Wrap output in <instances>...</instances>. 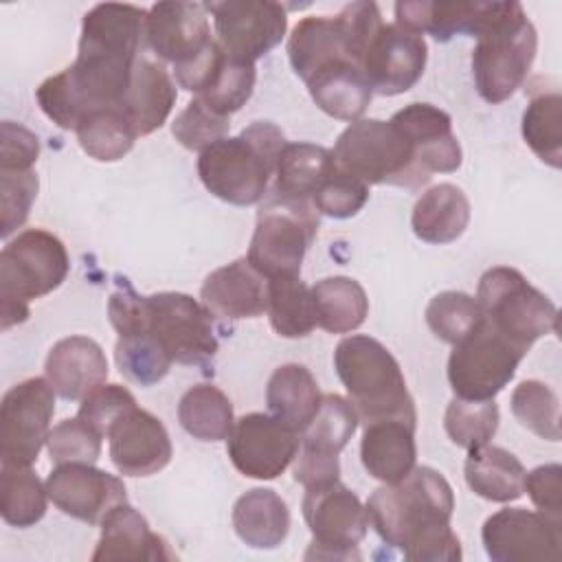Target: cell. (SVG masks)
Wrapping results in <instances>:
<instances>
[{
	"label": "cell",
	"instance_id": "obj_1",
	"mask_svg": "<svg viewBox=\"0 0 562 562\" xmlns=\"http://www.w3.org/2000/svg\"><path fill=\"white\" fill-rule=\"evenodd\" d=\"M145 20V9L119 2L94 4L83 15L75 64L35 90L42 112L55 125L77 130L88 114L121 108L143 48Z\"/></svg>",
	"mask_w": 562,
	"mask_h": 562
},
{
	"label": "cell",
	"instance_id": "obj_2",
	"mask_svg": "<svg viewBox=\"0 0 562 562\" xmlns=\"http://www.w3.org/2000/svg\"><path fill=\"white\" fill-rule=\"evenodd\" d=\"M364 507L382 542L397 547L406 560H461V542L450 529L454 494L437 470L415 465L402 481L378 487Z\"/></svg>",
	"mask_w": 562,
	"mask_h": 562
},
{
	"label": "cell",
	"instance_id": "obj_3",
	"mask_svg": "<svg viewBox=\"0 0 562 562\" xmlns=\"http://www.w3.org/2000/svg\"><path fill=\"white\" fill-rule=\"evenodd\" d=\"M283 147L285 136L274 123L255 121L239 136H224L204 147L198 158V176L215 198L250 206L268 195Z\"/></svg>",
	"mask_w": 562,
	"mask_h": 562
},
{
	"label": "cell",
	"instance_id": "obj_4",
	"mask_svg": "<svg viewBox=\"0 0 562 562\" xmlns=\"http://www.w3.org/2000/svg\"><path fill=\"white\" fill-rule=\"evenodd\" d=\"M334 367L364 426L380 419H402L415 426V402L400 362L380 340L364 334L342 338L334 351Z\"/></svg>",
	"mask_w": 562,
	"mask_h": 562
},
{
	"label": "cell",
	"instance_id": "obj_5",
	"mask_svg": "<svg viewBox=\"0 0 562 562\" xmlns=\"http://www.w3.org/2000/svg\"><path fill=\"white\" fill-rule=\"evenodd\" d=\"M70 270L66 246L42 228H26L0 252V329L29 318V301L57 290Z\"/></svg>",
	"mask_w": 562,
	"mask_h": 562
},
{
	"label": "cell",
	"instance_id": "obj_6",
	"mask_svg": "<svg viewBox=\"0 0 562 562\" xmlns=\"http://www.w3.org/2000/svg\"><path fill=\"white\" fill-rule=\"evenodd\" d=\"M382 24L375 2H351L334 18H303L288 40L290 64L305 83L336 64L360 66L369 40Z\"/></svg>",
	"mask_w": 562,
	"mask_h": 562
},
{
	"label": "cell",
	"instance_id": "obj_7",
	"mask_svg": "<svg viewBox=\"0 0 562 562\" xmlns=\"http://www.w3.org/2000/svg\"><path fill=\"white\" fill-rule=\"evenodd\" d=\"M538 50V35L520 2H505L501 15L476 37L472 75L487 103H503L525 81Z\"/></svg>",
	"mask_w": 562,
	"mask_h": 562
},
{
	"label": "cell",
	"instance_id": "obj_8",
	"mask_svg": "<svg viewBox=\"0 0 562 562\" xmlns=\"http://www.w3.org/2000/svg\"><path fill=\"white\" fill-rule=\"evenodd\" d=\"M336 165L349 176L369 184H393L417 189L430 180L417 160L408 138L380 119H358L349 123L334 145Z\"/></svg>",
	"mask_w": 562,
	"mask_h": 562
},
{
	"label": "cell",
	"instance_id": "obj_9",
	"mask_svg": "<svg viewBox=\"0 0 562 562\" xmlns=\"http://www.w3.org/2000/svg\"><path fill=\"white\" fill-rule=\"evenodd\" d=\"M476 303L483 318L525 353L538 338L558 329L553 301L509 266H494L483 272Z\"/></svg>",
	"mask_w": 562,
	"mask_h": 562
},
{
	"label": "cell",
	"instance_id": "obj_10",
	"mask_svg": "<svg viewBox=\"0 0 562 562\" xmlns=\"http://www.w3.org/2000/svg\"><path fill=\"white\" fill-rule=\"evenodd\" d=\"M316 231L318 213L312 202L268 195L257 213L246 259L266 279L299 274Z\"/></svg>",
	"mask_w": 562,
	"mask_h": 562
},
{
	"label": "cell",
	"instance_id": "obj_11",
	"mask_svg": "<svg viewBox=\"0 0 562 562\" xmlns=\"http://www.w3.org/2000/svg\"><path fill=\"white\" fill-rule=\"evenodd\" d=\"M138 331H147L171 362L178 364L206 367L217 353L213 314L182 292H156L145 296L140 325L132 334Z\"/></svg>",
	"mask_w": 562,
	"mask_h": 562
},
{
	"label": "cell",
	"instance_id": "obj_12",
	"mask_svg": "<svg viewBox=\"0 0 562 562\" xmlns=\"http://www.w3.org/2000/svg\"><path fill=\"white\" fill-rule=\"evenodd\" d=\"M525 356L483 318L454 345L448 358V382L461 400H494L509 384Z\"/></svg>",
	"mask_w": 562,
	"mask_h": 562
},
{
	"label": "cell",
	"instance_id": "obj_13",
	"mask_svg": "<svg viewBox=\"0 0 562 562\" xmlns=\"http://www.w3.org/2000/svg\"><path fill=\"white\" fill-rule=\"evenodd\" d=\"M301 507L312 531L305 560H360L358 544L367 536L369 516L360 498L340 479L307 487Z\"/></svg>",
	"mask_w": 562,
	"mask_h": 562
},
{
	"label": "cell",
	"instance_id": "obj_14",
	"mask_svg": "<svg viewBox=\"0 0 562 562\" xmlns=\"http://www.w3.org/2000/svg\"><path fill=\"white\" fill-rule=\"evenodd\" d=\"M55 389L46 378H29L11 386L0 404L2 465H31L50 435Z\"/></svg>",
	"mask_w": 562,
	"mask_h": 562
},
{
	"label": "cell",
	"instance_id": "obj_15",
	"mask_svg": "<svg viewBox=\"0 0 562 562\" xmlns=\"http://www.w3.org/2000/svg\"><path fill=\"white\" fill-rule=\"evenodd\" d=\"M358 413L342 395L327 393L312 422L301 432V452H296L294 481L305 490L340 479L338 454L358 428Z\"/></svg>",
	"mask_w": 562,
	"mask_h": 562
},
{
	"label": "cell",
	"instance_id": "obj_16",
	"mask_svg": "<svg viewBox=\"0 0 562 562\" xmlns=\"http://www.w3.org/2000/svg\"><path fill=\"white\" fill-rule=\"evenodd\" d=\"M213 15L215 40L235 59L252 61L281 44L288 29L285 7L270 0L204 2Z\"/></svg>",
	"mask_w": 562,
	"mask_h": 562
},
{
	"label": "cell",
	"instance_id": "obj_17",
	"mask_svg": "<svg viewBox=\"0 0 562 562\" xmlns=\"http://www.w3.org/2000/svg\"><path fill=\"white\" fill-rule=\"evenodd\" d=\"M301 448V432L274 415H241L226 437L233 465L248 479L272 481L288 470Z\"/></svg>",
	"mask_w": 562,
	"mask_h": 562
},
{
	"label": "cell",
	"instance_id": "obj_18",
	"mask_svg": "<svg viewBox=\"0 0 562 562\" xmlns=\"http://www.w3.org/2000/svg\"><path fill=\"white\" fill-rule=\"evenodd\" d=\"M481 538L494 562H549L562 551V520L525 507H505L483 522Z\"/></svg>",
	"mask_w": 562,
	"mask_h": 562
},
{
	"label": "cell",
	"instance_id": "obj_19",
	"mask_svg": "<svg viewBox=\"0 0 562 562\" xmlns=\"http://www.w3.org/2000/svg\"><path fill=\"white\" fill-rule=\"evenodd\" d=\"M426 61V40L393 22L382 24L369 40L360 68L373 92L395 97L422 79Z\"/></svg>",
	"mask_w": 562,
	"mask_h": 562
},
{
	"label": "cell",
	"instance_id": "obj_20",
	"mask_svg": "<svg viewBox=\"0 0 562 562\" xmlns=\"http://www.w3.org/2000/svg\"><path fill=\"white\" fill-rule=\"evenodd\" d=\"M46 492L61 514L88 525H99L114 505L127 501L123 481L94 463L55 465L46 479Z\"/></svg>",
	"mask_w": 562,
	"mask_h": 562
},
{
	"label": "cell",
	"instance_id": "obj_21",
	"mask_svg": "<svg viewBox=\"0 0 562 562\" xmlns=\"http://www.w3.org/2000/svg\"><path fill=\"white\" fill-rule=\"evenodd\" d=\"M202 2H156L147 11L145 20V42L173 68L195 59L204 53L215 37L211 35V24Z\"/></svg>",
	"mask_w": 562,
	"mask_h": 562
},
{
	"label": "cell",
	"instance_id": "obj_22",
	"mask_svg": "<svg viewBox=\"0 0 562 562\" xmlns=\"http://www.w3.org/2000/svg\"><path fill=\"white\" fill-rule=\"evenodd\" d=\"M110 459L125 476H149L171 459V439L162 422L145 408L132 406L121 413L108 435Z\"/></svg>",
	"mask_w": 562,
	"mask_h": 562
},
{
	"label": "cell",
	"instance_id": "obj_23",
	"mask_svg": "<svg viewBox=\"0 0 562 562\" xmlns=\"http://www.w3.org/2000/svg\"><path fill=\"white\" fill-rule=\"evenodd\" d=\"M413 145L415 160L426 173H452L461 167V145L448 112L432 103H408L389 119Z\"/></svg>",
	"mask_w": 562,
	"mask_h": 562
},
{
	"label": "cell",
	"instance_id": "obj_24",
	"mask_svg": "<svg viewBox=\"0 0 562 562\" xmlns=\"http://www.w3.org/2000/svg\"><path fill=\"white\" fill-rule=\"evenodd\" d=\"M503 7L505 2H397L395 24L417 35L430 33L439 42L454 35L479 37L501 15Z\"/></svg>",
	"mask_w": 562,
	"mask_h": 562
},
{
	"label": "cell",
	"instance_id": "obj_25",
	"mask_svg": "<svg viewBox=\"0 0 562 562\" xmlns=\"http://www.w3.org/2000/svg\"><path fill=\"white\" fill-rule=\"evenodd\" d=\"M202 305L217 318H257L268 307V279L246 257L213 270L200 290Z\"/></svg>",
	"mask_w": 562,
	"mask_h": 562
},
{
	"label": "cell",
	"instance_id": "obj_26",
	"mask_svg": "<svg viewBox=\"0 0 562 562\" xmlns=\"http://www.w3.org/2000/svg\"><path fill=\"white\" fill-rule=\"evenodd\" d=\"M44 371L59 397L77 402L105 384L108 360L97 340L68 336L50 347Z\"/></svg>",
	"mask_w": 562,
	"mask_h": 562
},
{
	"label": "cell",
	"instance_id": "obj_27",
	"mask_svg": "<svg viewBox=\"0 0 562 562\" xmlns=\"http://www.w3.org/2000/svg\"><path fill=\"white\" fill-rule=\"evenodd\" d=\"M169 542L149 529V522L127 501L114 505L101 520V538L92 553L94 562L173 560Z\"/></svg>",
	"mask_w": 562,
	"mask_h": 562
},
{
	"label": "cell",
	"instance_id": "obj_28",
	"mask_svg": "<svg viewBox=\"0 0 562 562\" xmlns=\"http://www.w3.org/2000/svg\"><path fill=\"white\" fill-rule=\"evenodd\" d=\"M176 83L160 61L138 57L121 110L136 136H147L165 125L176 103Z\"/></svg>",
	"mask_w": 562,
	"mask_h": 562
},
{
	"label": "cell",
	"instance_id": "obj_29",
	"mask_svg": "<svg viewBox=\"0 0 562 562\" xmlns=\"http://www.w3.org/2000/svg\"><path fill=\"white\" fill-rule=\"evenodd\" d=\"M360 459L369 476L397 483L411 474L417 459L415 426L402 419H380L364 426Z\"/></svg>",
	"mask_w": 562,
	"mask_h": 562
},
{
	"label": "cell",
	"instance_id": "obj_30",
	"mask_svg": "<svg viewBox=\"0 0 562 562\" xmlns=\"http://www.w3.org/2000/svg\"><path fill=\"white\" fill-rule=\"evenodd\" d=\"M233 529L252 549H277L290 531V509L270 487H252L233 505Z\"/></svg>",
	"mask_w": 562,
	"mask_h": 562
},
{
	"label": "cell",
	"instance_id": "obj_31",
	"mask_svg": "<svg viewBox=\"0 0 562 562\" xmlns=\"http://www.w3.org/2000/svg\"><path fill=\"white\" fill-rule=\"evenodd\" d=\"M470 224V202L452 182H439L424 191L413 206V233L426 244H450Z\"/></svg>",
	"mask_w": 562,
	"mask_h": 562
},
{
	"label": "cell",
	"instance_id": "obj_32",
	"mask_svg": "<svg viewBox=\"0 0 562 562\" xmlns=\"http://www.w3.org/2000/svg\"><path fill=\"white\" fill-rule=\"evenodd\" d=\"M338 169L334 151L314 143H285L270 195L312 202L314 191Z\"/></svg>",
	"mask_w": 562,
	"mask_h": 562
},
{
	"label": "cell",
	"instance_id": "obj_33",
	"mask_svg": "<svg viewBox=\"0 0 562 562\" xmlns=\"http://www.w3.org/2000/svg\"><path fill=\"white\" fill-rule=\"evenodd\" d=\"M468 487L494 503H509L525 492V465L501 446H479L470 450L463 465Z\"/></svg>",
	"mask_w": 562,
	"mask_h": 562
},
{
	"label": "cell",
	"instance_id": "obj_34",
	"mask_svg": "<svg viewBox=\"0 0 562 562\" xmlns=\"http://www.w3.org/2000/svg\"><path fill=\"white\" fill-rule=\"evenodd\" d=\"M321 391L307 367L290 362L272 371L266 386L270 415L303 432L321 406Z\"/></svg>",
	"mask_w": 562,
	"mask_h": 562
},
{
	"label": "cell",
	"instance_id": "obj_35",
	"mask_svg": "<svg viewBox=\"0 0 562 562\" xmlns=\"http://www.w3.org/2000/svg\"><path fill=\"white\" fill-rule=\"evenodd\" d=\"M310 97L314 103L329 116L340 121H358L371 103L373 90L362 75L358 64H336L318 75H314L307 83Z\"/></svg>",
	"mask_w": 562,
	"mask_h": 562
},
{
	"label": "cell",
	"instance_id": "obj_36",
	"mask_svg": "<svg viewBox=\"0 0 562 562\" xmlns=\"http://www.w3.org/2000/svg\"><path fill=\"white\" fill-rule=\"evenodd\" d=\"M316 327L329 334H349L358 329L369 314L364 288L351 277H325L312 285Z\"/></svg>",
	"mask_w": 562,
	"mask_h": 562
},
{
	"label": "cell",
	"instance_id": "obj_37",
	"mask_svg": "<svg viewBox=\"0 0 562 562\" xmlns=\"http://www.w3.org/2000/svg\"><path fill=\"white\" fill-rule=\"evenodd\" d=\"M178 422L200 441H222L235 426L233 404L215 384H195L180 397Z\"/></svg>",
	"mask_w": 562,
	"mask_h": 562
},
{
	"label": "cell",
	"instance_id": "obj_38",
	"mask_svg": "<svg viewBox=\"0 0 562 562\" xmlns=\"http://www.w3.org/2000/svg\"><path fill=\"white\" fill-rule=\"evenodd\" d=\"M272 329L283 338H303L316 327L312 288L299 274L268 279V307Z\"/></svg>",
	"mask_w": 562,
	"mask_h": 562
},
{
	"label": "cell",
	"instance_id": "obj_39",
	"mask_svg": "<svg viewBox=\"0 0 562 562\" xmlns=\"http://www.w3.org/2000/svg\"><path fill=\"white\" fill-rule=\"evenodd\" d=\"M46 483L31 465H2L0 472V516L7 525L26 529L46 514Z\"/></svg>",
	"mask_w": 562,
	"mask_h": 562
},
{
	"label": "cell",
	"instance_id": "obj_40",
	"mask_svg": "<svg viewBox=\"0 0 562 562\" xmlns=\"http://www.w3.org/2000/svg\"><path fill=\"white\" fill-rule=\"evenodd\" d=\"M522 138L549 167L562 165V97L558 88L531 92L522 112Z\"/></svg>",
	"mask_w": 562,
	"mask_h": 562
},
{
	"label": "cell",
	"instance_id": "obj_41",
	"mask_svg": "<svg viewBox=\"0 0 562 562\" xmlns=\"http://www.w3.org/2000/svg\"><path fill=\"white\" fill-rule=\"evenodd\" d=\"M75 132L81 149L99 162L121 160L136 140V132L121 108H105L88 114Z\"/></svg>",
	"mask_w": 562,
	"mask_h": 562
},
{
	"label": "cell",
	"instance_id": "obj_42",
	"mask_svg": "<svg viewBox=\"0 0 562 562\" xmlns=\"http://www.w3.org/2000/svg\"><path fill=\"white\" fill-rule=\"evenodd\" d=\"M512 413L533 435L547 441H560V400L558 393L540 382L525 380L512 393Z\"/></svg>",
	"mask_w": 562,
	"mask_h": 562
},
{
	"label": "cell",
	"instance_id": "obj_43",
	"mask_svg": "<svg viewBox=\"0 0 562 562\" xmlns=\"http://www.w3.org/2000/svg\"><path fill=\"white\" fill-rule=\"evenodd\" d=\"M498 406L494 400L474 402L454 397L443 415V428L454 446L463 450H474L485 446L498 428Z\"/></svg>",
	"mask_w": 562,
	"mask_h": 562
},
{
	"label": "cell",
	"instance_id": "obj_44",
	"mask_svg": "<svg viewBox=\"0 0 562 562\" xmlns=\"http://www.w3.org/2000/svg\"><path fill=\"white\" fill-rule=\"evenodd\" d=\"M255 79H257V70L252 61L235 59L224 53V59L217 66L213 79L195 97L204 105H209L213 112L231 119V114L241 110V105L250 99L255 90Z\"/></svg>",
	"mask_w": 562,
	"mask_h": 562
},
{
	"label": "cell",
	"instance_id": "obj_45",
	"mask_svg": "<svg viewBox=\"0 0 562 562\" xmlns=\"http://www.w3.org/2000/svg\"><path fill=\"white\" fill-rule=\"evenodd\" d=\"M481 321L483 312L476 299L457 290L435 294L426 307V323L430 331L448 345L463 340Z\"/></svg>",
	"mask_w": 562,
	"mask_h": 562
},
{
	"label": "cell",
	"instance_id": "obj_46",
	"mask_svg": "<svg viewBox=\"0 0 562 562\" xmlns=\"http://www.w3.org/2000/svg\"><path fill=\"white\" fill-rule=\"evenodd\" d=\"M114 360L119 371L140 386H151L160 382L173 364L171 358L147 331L119 336L114 347Z\"/></svg>",
	"mask_w": 562,
	"mask_h": 562
},
{
	"label": "cell",
	"instance_id": "obj_47",
	"mask_svg": "<svg viewBox=\"0 0 562 562\" xmlns=\"http://www.w3.org/2000/svg\"><path fill=\"white\" fill-rule=\"evenodd\" d=\"M101 435L83 419L70 417L50 428L46 439L48 457L59 463H94L101 454Z\"/></svg>",
	"mask_w": 562,
	"mask_h": 562
},
{
	"label": "cell",
	"instance_id": "obj_48",
	"mask_svg": "<svg viewBox=\"0 0 562 562\" xmlns=\"http://www.w3.org/2000/svg\"><path fill=\"white\" fill-rule=\"evenodd\" d=\"M228 127H231L228 116L213 112L209 105H204L195 97L171 123V134L182 147L191 151H202L211 143L224 138L228 134Z\"/></svg>",
	"mask_w": 562,
	"mask_h": 562
},
{
	"label": "cell",
	"instance_id": "obj_49",
	"mask_svg": "<svg viewBox=\"0 0 562 562\" xmlns=\"http://www.w3.org/2000/svg\"><path fill=\"white\" fill-rule=\"evenodd\" d=\"M369 200V187L342 171L340 167L323 180V184L314 191L312 204L316 213L334 217V220H347L353 217Z\"/></svg>",
	"mask_w": 562,
	"mask_h": 562
},
{
	"label": "cell",
	"instance_id": "obj_50",
	"mask_svg": "<svg viewBox=\"0 0 562 562\" xmlns=\"http://www.w3.org/2000/svg\"><path fill=\"white\" fill-rule=\"evenodd\" d=\"M37 198V173L33 169H0V235L7 239L18 231Z\"/></svg>",
	"mask_w": 562,
	"mask_h": 562
},
{
	"label": "cell",
	"instance_id": "obj_51",
	"mask_svg": "<svg viewBox=\"0 0 562 562\" xmlns=\"http://www.w3.org/2000/svg\"><path fill=\"white\" fill-rule=\"evenodd\" d=\"M132 406H136V400L125 386L101 384L81 400L77 417L83 419L90 428H94L101 437H105L112 422Z\"/></svg>",
	"mask_w": 562,
	"mask_h": 562
},
{
	"label": "cell",
	"instance_id": "obj_52",
	"mask_svg": "<svg viewBox=\"0 0 562 562\" xmlns=\"http://www.w3.org/2000/svg\"><path fill=\"white\" fill-rule=\"evenodd\" d=\"M562 468L560 463L538 465L525 474V492L529 494L531 503L538 507L540 514L562 520Z\"/></svg>",
	"mask_w": 562,
	"mask_h": 562
},
{
	"label": "cell",
	"instance_id": "obj_53",
	"mask_svg": "<svg viewBox=\"0 0 562 562\" xmlns=\"http://www.w3.org/2000/svg\"><path fill=\"white\" fill-rule=\"evenodd\" d=\"M0 138V169H33L40 156V140L29 127L4 121Z\"/></svg>",
	"mask_w": 562,
	"mask_h": 562
}]
</instances>
